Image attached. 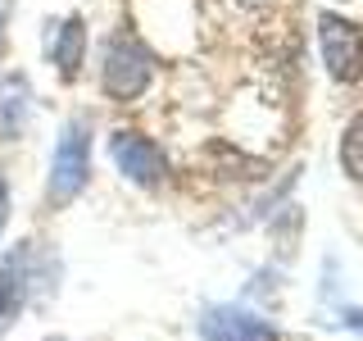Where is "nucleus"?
<instances>
[{"mask_svg":"<svg viewBox=\"0 0 363 341\" xmlns=\"http://www.w3.org/2000/svg\"><path fill=\"white\" fill-rule=\"evenodd\" d=\"M318 50H323V64L336 82H359L363 77V28L359 23L323 9L318 14Z\"/></svg>","mask_w":363,"mask_h":341,"instance_id":"2","label":"nucleus"},{"mask_svg":"<svg viewBox=\"0 0 363 341\" xmlns=\"http://www.w3.org/2000/svg\"><path fill=\"white\" fill-rule=\"evenodd\" d=\"M28 114H32V87L23 77H5L0 82V141H14L28 128Z\"/></svg>","mask_w":363,"mask_h":341,"instance_id":"8","label":"nucleus"},{"mask_svg":"<svg viewBox=\"0 0 363 341\" xmlns=\"http://www.w3.org/2000/svg\"><path fill=\"white\" fill-rule=\"evenodd\" d=\"M340 168H345L350 182L363 187V114H354L340 132Z\"/></svg>","mask_w":363,"mask_h":341,"instance_id":"9","label":"nucleus"},{"mask_svg":"<svg viewBox=\"0 0 363 341\" xmlns=\"http://www.w3.org/2000/svg\"><path fill=\"white\" fill-rule=\"evenodd\" d=\"M0 28H5V5H0Z\"/></svg>","mask_w":363,"mask_h":341,"instance_id":"11","label":"nucleus"},{"mask_svg":"<svg viewBox=\"0 0 363 341\" xmlns=\"http://www.w3.org/2000/svg\"><path fill=\"white\" fill-rule=\"evenodd\" d=\"M32 291V269H28V250H14V255L0 259V332H9V323L23 314Z\"/></svg>","mask_w":363,"mask_h":341,"instance_id":"6","label":"nucleus"},{"mask_svg":"<svg viewBox=\"0 0 363 341\" xmlns=\"http://www.w3.org/2000/svg\"><path fill=\"white\" fill-rule=\"evenodd\" d=\"M91 182V128L86 119H68L60 141H55V155H50V187H45V196L50 205H73L77 196L86 191Z\"/></svg>","mask_w":363,"mask_h":341,"instance_id":"1","label":"nucleus"},{"mask_svg":"<svg viewBox=\"0 0 363 341\" xmlns=\"http://www.w3.org/2000/svg\"><path fill=\"white\" fill-rule=\"evenodd\" d=\"M109 159L136 187H159L168 178V155L159 151V141H150L145 132H132V128H118L109 136Z\"/></svg>","mask_w":363,"mask_h":341,"instance_id":"4","label":"nucleus"},{"mask_svg":"<svg viewBox=\"0 0 363 341\" xmlns=\"http://www.w3.org/2000/svg\"><path fill=\"white\" fill-rule=\"evenodd\" d=\"M245 5H264V0H245Z\"/></svg>","mask_w":363,"mask_h":341,"instance_id":"12","label":"nucleus"},{"mask_svg":"<svg viewBox=\"0 0 363 341\" xmlns=\"http://www.w3.org/2000/svg\"><path fill=\"white\" fill-rule=\"evenodd\" d=\"M150 77H155V64L132 37L109 41L105 68H100V87H105L109 100H136L145 87H150Z\"/></svg>","mask_w":363,"mask_h":341,"instance_id":"3","label":"nucleus"},{"mask_svg":"<svg viewBox=\"0 0 363 341\" xmlns=\"http://www.w3.org/2000/svg\"><path fill=\"white\" fill-rule=\"evenodd\" d=\"M5 223H9V187L0 178V232H5Z\"/></svg>","mask_w":363,"mask_h":341,"instance_id":"10","label":"nucleus"},{"mask_svg":"<svg viewBox=\"0 0 363 341\" xmlns=\"http://www.w3.org/2000/svg\"><path fill=\"white\" fill-rule=\"evenodd\" d=\"M200 341H277V328L241 305H209L200 314Z\"/></svg>","mask_w":363,"mask_h":341,"instance_id":"5","label":"nucleus"},{"mask_svg":"<svg viewBox=\"0 0 363 341\" xmlns=\"http://www.w3.org/2000/svg\"><path fill=\"white\" fill-rule=\"evenodd\" d=\"M50 64L60 73V82H77L86 64V23L77 14H68L60 28H55V41H50Z\"/></svg>","mask_w":363,"mask_h":341,"instance_id":"7","label":"nucleus"}]
</instances>
